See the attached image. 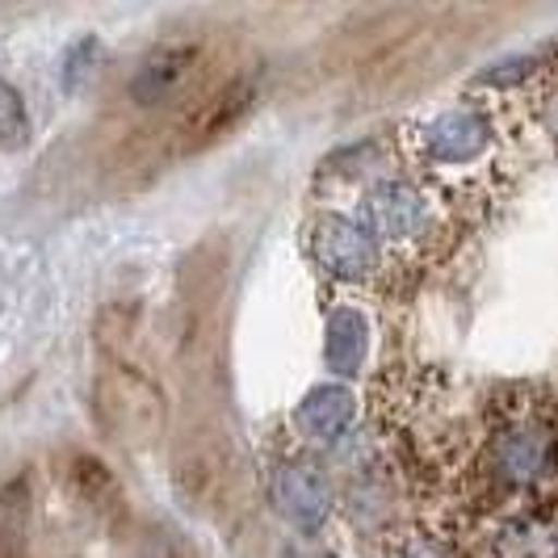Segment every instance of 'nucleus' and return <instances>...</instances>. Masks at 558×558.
Segmentation results:
<instances>
[{"mask_svg":"<svg viewBox=\"0 0 558 558\" xmlns=\"http://www.w3.org/2000/svg\"><path fill=\"white\" fill-rule=\"evenodd\" d=\"M93 416L101 433L122 449H147L165 437L168 399L143 369L126 362H106L93 383Z\"/></svg>","mask_w":558,"mask_h":558,"instance_id":"f257e3e1","label":"nucleus"},{"mask_svg":"<svg viewBox=\"0 0 558 558\" xmlns=\"http://www.w3.org/2000/svg\"><path fill=\"white\" fill-rule=\"evenodd\" d=\"M311 260L340 281H362L378 269V240L344 215H319L307 231Z\"/></svg>","mask_w":558,"mask_h":558,"instance_id":"f03ea898","label":"nucleus"},{"mask_svg":"<svg viewBox=\"0 0 558 558\" xmlns=\"http://www.w3.org/2000/svg\"><path fill=\"white\" fill-rule=\"evenodd\" d=\"M369 223H374V240L383 244H420L437 231V210L424 190H416L412 181H383L374 185L365 197Z\"/></svg>","mask_w":558,"mask_h":558,"instance_id":"7ed1b4c3","label":"nucleus"},{"mask_svg":"<svg viewBox=\"0 0 558 558\" xmlns=\"http://www.w3.org/2000/svg\"><path fill=\"white\" fill-rule=\"evenodd\" d=\"M197 68H202V47L197 43H160L156 51H147L140 59V68L126 81V93L143 110H160L194 84Z\"/></svg>","mask_w":558,"mask_h":558,"instance_id":"20e7f679","label":"nucleus"},{"mask_svg":"<svg viewBox=\"0 0 558 558\" xmlns=\"http://www.w3.org/2000/svg\"><path fill=\"white\" fill-rule=\"evenodd\" d=\"M492 471L508 487L537 483L550 471V428L533 424V420H517V424L500 428L492 441Z\"/></svg>","mask_w":558,"mask_h":558,"instance_id":"39448f33","label":"nucleus"},{"mask_svg":"<svg viewBox=\"0 0 558 558\" xmlns=\"http://www.w3.org/2000/svg\"><path fill=\"white\" fill-rule=\"evenodd\" d=\"M274 508L281 512V521H290L299 533H319L332 512V492L311 466L286 462L274 471Z\"/></svg>","mask_w":558,"mask_h":558,"instance_id":"423d86ee","label":"nucleus"},{"mask_svg":"<svg viewBox=\"0 0 558 558\" xmlns=\"http://www.w3.org/2000/svg\"><path fill=\"white\" fill-rule=\"evenodd\" d=\"M357 416V395L349 391L344 383H324V387H311L307 399L294 408V424L299 433L311 441H336L349 433V424Z\"/></svg>","mask_w":558,"mask_h":558,"instance_id":"0eeeda50","label":"nucleus"},{"mask_svg":"<svg viewBox=\"0 0 558 558\" xmlns=\"http://www.w3.org/2000/svg\"><path fill=\"white\" fill-rule=\"evenodd\" d=\"M256 81H248V76H240V81L223 84L219 93H210L206 97V106L194 113V122L185 126V135H190V151L194 147H206V143H215L219 135H227L244 113L256 106Z\"/></svg>","mask_w":558,"mask_h":558,"instance_id":"6e6552de","label":"nucleus"},{"mask_svg":"<svg viewBox=\"0 0 558 558\" xmlns=\"http://www.w3.org/2000/svg\"><path fill=\"white\" fill-rule=\"evenodd\" d=\"M424 143L441 165H466L487 147V118L478 110H449L428 122Z\"/></svg>","mask_w":558,"mask_h":558,"instance_id":"1a4fd4ad","label":"nucleus"},{"mask_svg":"<svg viewBox=\"0 0 558 558\" xmlns=\"http://www.w3.org/2000/svg\"><path fill=\"white\" fill-rule=\"evenodd\" d=\"M365 353H369V324L357 307H340L328 319V336H324V362L340 369V374H353L362 369Z\"/></svg>","mask_w":558,"mask_h":558,"instance_id":"9d476101","label":"nucleus"},{"mask_svg":"<svg viewBox=\"0 0 558 558\" xmlns=\"http://www.w3.org/2000/svg\"><path fill=\"white\" fill-rule=\"evenodd\" d=\"M68 475H72V492H76V500H81L93 517L113 521V517H122V512H126V504H122V487H118V478H113L101 462H93V458H76V462L68 466Z\"/></svg>","mask_w":558,"mask_h":558,"instance_id":"9b49d317","label":"nucleus"},{"mask_svg":"<svg viewBox=\"0 0 558 558\" xmlns=\"http://www.w3.org/2000/svg\"><path fill=\"white\" fill-rule=\"evenodd\" d=\"M29 521H34V487L29 475H17L0 487V558H17L26 550Z\"/></svg>","mask_w":558,"mask_h":558,"instance_id":"f8f14e48","label":"nucleus"},{"mask_svg":"<svg viewBox=\"0 0 558 558\" xmlns=\"http://www.w3.org/2000/svg\"><path fill=\"white\" fill-rule=\"evenodd\" d=\"M135 558H202V555H197V546L177 525L151 521L135 537Z\"/></svg>","mask_w":558,"mask_h":558,"instance_id":"ddd939ff","label":"nucleus"},{"mask_svg":"<svg viewBox=\"0 0 558 558\" xmlns=\"http://www.w3.org/2000/svg\"><path fill=\"white\" fill-rule=\"evenodd\" d=\"M29 140V113L26 101L13 84L0 76V151H17Z\"/></svg>","mask_w":558,"mask_h":558,"instance_id":"4468645a","label":"nucleus"},{"mask_svg":"<svg viewBox=\"0 0 558 558\" xmlns=\"http://www.w3.org/2000/svg\"><path fill=\"white\" fill-rule=\"evenodd\" d=\"M93 59H101V43L97 38H81L72 51H68V59H63V88L68 93H81L84 84H88V76H93Z\"/></svg>","mask_w":558,"mask_h":558,"instance_id":"2eb2a0df","label":"nucleus"},{"mask_svg":"<svg viewBox=\"0 0 558 558\" xmlns=\"http://www.w3.org/2000/svg\"><path fill=\"white\" fill-rule=\"evenodd\" d=\"M391 558H449V555H446V546L433 542V537H408L403 546H395Z\"/></svg>","mask_w":558,"mask_h":558,"instance_id":"dca6fc26","label":"nucleus"}]
</instances>
